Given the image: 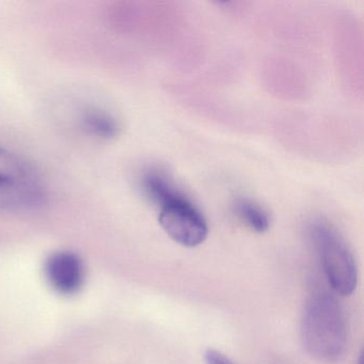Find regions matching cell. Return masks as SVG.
<instances>
[{"label": "cell", "instance_id": "2", "mask_svg": "<svg viewBox=\"0 0 364 364\" xmlns=\"http://www.w3.org/2000/svg\"><path fill=\"white\" fill-rule=\"evenodd\" d=\"M304 348L321 361H336L347 346L346 317L333 296H314L304 310L301 321Z\"/></svg>", "mask_w": 364, "mask_h": 364}, {"label": "cell", "instance_id": "7", "mask_svg": "<svg viewBox=\"0 0 364 364\" xmlns=\"http://www.w3.org/2000/svg\"><path fill=\"white\" fill-rule=\"evenodd\" d=\"M233 212L242 223L255 233L263 234L269 229V215L252 200L237 198L233 203Z\"/></svg>", "mask_w": 364, "mask_h": 364}, {"label": "cell", "instance_id": "1", "mask_svg": "<svg viewBox=\"0 0 364 364\" xmlns=\"http://www.w3.org/2000/svg\"><path fill=\"white\" fill-rule=\"evenodd\" d=\"M141 191L159 208V225L174 242L193 248L206 240L208 227L203 215L165 171L146 174Z\"/></svg>", "mask_w": 364, "mask_h": 364}, {"label": "cell", "instance_id": "3", "mask_svg": "<svg viewBox=\"0 0 364 364\" xmlns=\"http://www.w3.org/2000/svg\"><path fill=\"white\" fill-rule=\"evenodd\" d=\"M309 234L330 287L338 295H351L358 284V268L355 257L343 236L323 219L313 220Z\"/></svg>", "mask_w": 364, "mask_h": 364}, {"label": "cell", "instance_id": "8", "mask_svg": "<svg viewBox=\"0 0 364 364\" xmlns=\"http://www.w3.org/2000/svg\"><path fill=\"white\" fill-rule=\"evenodd\" d=\"M206 364H233V362L215 349H208L204 355Z\"/></svg>", "mask_w": 364, "mask_h": 364}, {"label": "cell", "instance_id": "5", "mask_svg": "<svg viewBox=\"0 0 364 364\" xmlns=\"http://www.w3.org/2000/svg\"><path fill=\"white\" fill-rule=\"evenodd\" d=\"M46 276L50 287L61 295L77 293L85 282L84 262L76 253L61 251L48 257Z\"/></svg>", "mask_w": 364, "mask_h": 364}, {"label": "cell", "instance_id": "4", "mask_svg": "<svg viewBox=\"0 0 364 364\" xmlns=\"http://www.w3.org/2000/svg\"><path fill=\"white\" fill-rule=\"evenodd\" d=\"M46 188L35 168L0 146V210H27L43 203Z\"/></svg>", "mask_w": 364, "mask_h": 364}, {"label": "cell", "instance_id": "6", "mask_svg": "<svg viewBox=\"0 0 364 364\" xmlns=\"http://www.w3.org/2000/svg\"><path fill=\"white\" fill-rule=\"evenodd\" d=\"M82 127L89 135L101 139H112L118 136L120 127L116 119L105 110L87 108L82 114Z\"/></svg>", "mask_w": 364, "mask_h": 364}, {"label": "cell", "instance_id": "9", "mask_svg": "<svg viewBox=\"0 0 364 364\" xmlns=\"http://www.w3.org/2000/svg\"><path fill=\"white\" fill-rule=\"evenodd\" d=\"M358 364H362L361 357L359 358V362H358Z\"/></svg>", "mask_w": 364, "mask_h": 364}]
</instances>
